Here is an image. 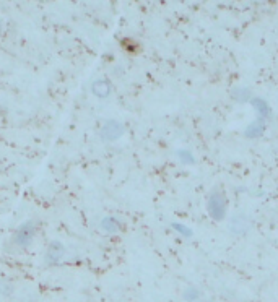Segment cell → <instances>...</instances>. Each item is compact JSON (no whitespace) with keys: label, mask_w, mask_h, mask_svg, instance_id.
I'll return each mask as SVG.
<instances>
[{"label":"cell","mask_w":278,"mask_h":302,"mask_svg":"<svg viewBox=\"0 0 278 302\" xmlns=\"http://www.w3.org/2000/svg\"><path fill=\"white\" fill-rule=\"evenodd\" d=\"M36 231H37V226H36L34 221L21 222V224L17 227V231H15L12 242L20 248L30 247L31 242H33V239H34V236H36Z\"/></svg>","instance_id":"6da1fadb"},{"label":"cell","mask_w":278,"mask_h":302,"mask_svg":"<svg viewBox=\"0 0 278 302\" xmlns=\"http://www.w3.org/2000/svg\"><path fill=\"white\" fill-rule=\"evenodd\" d=\"M226 197L220 189H213L208 197V213L215 221H221L226 216Z\"/></svg>","instance_id":"7a4b0ae2"},{"label":"cell","mask_w":278,"mask_h":302,"mask_svg":"<svg viewBox=\"0 0 278 302\" xmlns=\"http://www.w3.org/2000/svg\"><path fill=\"white\" fill-rule=\"evenodd\" d=\"M125 132V127L117 120H108L106 124L101 127V138L104 141H114L121 138Z\"/></svg>","instance_id":"3957f363"},{"label":"cell","mask_w":278,"mask_h":302,"mask_svg":"<svg viewBox=\"0 0 278 302\" xmlns=\"http://www.w3.org/2000/svg\"><path fill=\"white\" fill-rule=\"evenodd\" d=\"M65 257V247H63L62 242L59 241H52L49 244L46 250V255H44V260L47 265H57L62 262V258Z\"/></svg>","instance_id":"277c9868"},{"label":"cell","mask_w":278,"mask_h":302,"mask_svg":"<svg viewBox=\"0 0 278 302\" xmlns=\"http://www.w3.org/2000/svg\"><path fill=\"white\" fill-rule=\"evenodd\" d=\"M92 93L94 94L96 98H99V99L108 98L109 94H111V83H109L108 78H98L96 82H93Z\"/></svg>","instance_id":"5b68a950"},{"label":"cell","mask_w":278,"mask_h":302,"mask_svg":"<svg viewBox=\"0 0 278 302\" xmlns=\"http://www.w3.org/2000/svg\"><path fill=\"white\" fill-rule=\"evenodd\" d=\"M101 231L108 232V234H116L122 229V222L116 218V216H106V218L101 220L99 222Z\"/></svg>","instance_id":"8992f818"},{"label":"cell","mask_w":278,"mask_h":302,"mask_svg":"<svg viewBox=\"0 0 278 302\" xmlns=\"http://www.w3.org/2000/svg\"><path fill=\"white\" fill-rule=\"evenodd\" d=\"M264 132H265V122L260 117L255 122H252V124H249V127L246 129V135L249 138H257V137L264 135Z\"/></svg>","instance_id":"52a82bcc"},{"label":"cell","mask_w":278,"mask_h":302,"mask_svg":"<svg viewBox=\"0 0 278 302\" xmlns=\"http://www.w3.org/2000/svg\"><path fill=\"white\" fill-rule=\"evenodd\" d=\"M250 103H252L254 108L257 109V112L260 114L262 119H265L270 115V106L267 104V101H264L262 98H252L250 99Z\"/></svg>","instance_id":"ba28073f"},{"label":"cell","mask_w":278,"mask_h":302,"mask_svg":"<svg viewBox=\"0 0 278 302\" xmlns=\"http://www.w3.org/2000/svg\"><path fill=\"white\" fill-rule=\"evenodd\" d=\"M13 293V284L8 281V279H0V296L3 298H8Z\"/></svg>","instance_id":"9c48e42d"},{"label":"cell","mask_w":278,"mask_h":302,"mask_svg":"<svg viewBox=\"0 0 278 302\" xmlns=\"http://www.w3.org/2000/svg\"><path fill=\"white\" fill-rule=\"evenodd\" d=\"M184 299L187 302H197L200 299V291L195 288H187L184 293Z\"/></svg>","instance_id":"30bf717a"},{"label":"cell","mask_w":278,"mask_h":302,"mask_svg":"<svg viewBox=\"0 0 278 302\" xmlns=\"http://www.w3.org/2000/svg\"><path fill=\"white\" fill-rule=\"evenodd\" d=\"M171 227H173L174 231H178L179 234H183L184 237H190L192 236V231L189 229V227H185L184 224H181V222H173Z\"/></svg>","instance_id":"8fae6325"},{"label":"cell","mask_w":278,"mask_h":302,"mask_svg":"<svg viewBox=\"0 0 278 302\" xmlns=\"http://www.w3.org/2000/svg\"><path fill=\"white\" fill-rule=\"evenodd\" d=\"M176 155H178V158L183 163H194V156H192V153H189L187 150H179L178 153H176Z\"/></svg>","instance_id":"7c38bea8"},{"label":"cell","mask_w":278,"mask_h":302,"mask_svg":"<svg viewBox=\"0 0 278 302\" xmlns=\"http://www.w3.org/2000/svg\"><path fill=\"white\" fill-rule=\"evenodd\" d=\"M250 96V93H249V89H238V91H234L233 93V98L236 99V101H247Z\"/></svg>","instance_id":"4fadbf2b"},{"label":"cell","mask_w":278,"mask_h":302,"mask_svg":"<svg viewBox=\"0 0 278 302\" xmlns=\"http://www.w3.org/2000/svg\"><path fill=\"white\" fill-rule=\"evenodd\" d=\"M0 34H2V23H0Z\"/></svg>","instance_id":"5bb4252c"}]
</instances>
